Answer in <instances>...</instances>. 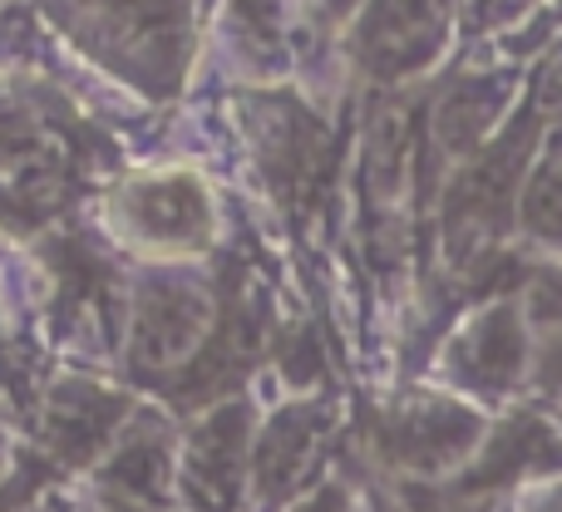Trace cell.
Instances as JSON below:
<instances>
[{
  "label": "cell",
  "mask_w": 562,
  "mask_h": 512,
  "mask_svg": "<svg viewBox=\"0 0 562 512\" xmlns=\"http://www.w3.org/2000/svg\"><path fill=\"white\" fill-rule=\"evenodd\" d=\"M286 512H356V503H350V493L340 483H316L306 498H296Z\"/></svg>",
  "instance_id": "cell-12"
},
{
  "label": "cell",
  "mask_w": 562,
  "mask_h": 512,
  "mask_svg": "<svg viewBox=\"0 0 562 512\" xmlns=\"http://www.w3.org/2000/svg\"><path fill=\"white\" fill-rule=\"evenodd\" d=\"M316 5H321V10H326V15H346V10H350V5H356V0H316Z\"/></svg>",
  "instance_id": "cell-13"
},
{
  "label": "cell",
  "mask_w": 562,
  "mask_h": 512,
  "mask_svg": "<svg viewBox=\"0 0 562 512\" xmlns=\"http://www.w3.org/2000/svg\"><path fill=\"white\" fill-rule=\"evenodd\" d=\"M524 213L538 237L562 242V158H553V163L533 178V187H528V197H524Z\"/></svg>",
  "instance_id": "cell-10"
},
{
  "label": "cell",
  "mask_w": 562,
  "mask_h": 512,
  "mask_svg": "<svg viewBox=\"0 0 562 512\" xmlns=\"http://www.w3.org/2000/svg\"><path fill=\"white\" fill-rule=\"evenodd\" d=\"M49 429H55V444L65 448H89L114 429L109 419V399L89 395V389H75V395H59L55 409H49Z\"/></svg>",
  "instance_id": "cell-8"
},
{
  "label": "cell",
  "mask_w": 562,
  "mask_h": 512,
  "mask_svg": "<svg viewBox=\"0 0 562 512\" xmlns=\"http://www.w3.org/2000/svg\"><path fill=\"white\" fill-rule=\"evenodd\" d=\"M124 223L148 242H198L207 227V203L188 178H158L124 197Z\"/></svg>",
  "instance_id": "cell-7"
},
{
  "label": "cell",
  "mask_w": 562,
  "mask_h": 512,
  "mask_svg": "<svg viewBox=\"0 0 562 512\" xmlns=\"http://www.w3.org/2000/svg\"><path fill=\"white\" fill-rule=\"evenodd\" d=\"M207 296L188 281H158L138 296L134 335H128V360L138 369H178L198 350L207 330Z\"/></svg>",
  "instance_id": "cell-5"
},
{
  "label": "cell",
  "mask_w": 562,
  "mask_h": 512,
  "mask_svg": "<svg viewBox=\"0 0 562 512\" xmlns=\"http://www.w3.org/2000/svg\"><path fill=\"white\" fill-rule=\"evenodd\" d=\"M514 512H562V474L528 483L524 493H514Z\"/></svg>",
  "instance_id": "cell-11"
},
{
  "label": "cell",
  "mask_w": 562,
  "mask_h": 512,
  "mask_svg": "<svg viewBox=\"0 0 562 512\" xmlns=\"http://www.w3.org/2000/svg\"><path fill=\"white\" fill-rule=\"evenodd\" d=\"M494 414L439 389H409L375 414V454L409 483H454L484 448Z\"/></svg>",
  "instance_id": "cell-1"
},
{
  "label": "cell",
  "mask_w": 562,
  "mask_h": 512,
  "mask_svg": "<svg viewBox=\"0 0 562 512\" xmlns=\"http://www.w3.org/2000/svg\"><path fill=\"white\" fill-rule=\"evenodd\" d=\"M445 35V0H375L366 15V59L385 75L415 69Z\"/></svg>",
  "instance_id": "cell-6"
},
{
  "label": "cell",
  "mask_w": 562,
  "mask_h": 512,
  "mask_svg": "<svg viewBox=\"0 0 562 512\" xmlns=\"http://www.w3.org/2000/svg\"><path fill=\"white\" fill-rule=\"evenodd\" d=\"M109 483H119L124 493H138L148 498L158 483H164V454H158V444L148 434H134L124 439V444L114 448V458H109Z\"/></svg>",
  "instance_id": "cell-9"
},
{
  "label": "cell",
  "mask_w": 562,
  "mask_h": 512,
  "mask_svg": "<svg viewBox=\"0 0 562 512\" xmlns=\"http://www.w3.org/2000/svg\"><path fill=\"white\" fill-rule=\"evenodd\" d=\"M439 379L449 395L479 405L484 414L508 409L524 389L538 385L533 335L518 300H494L464 316V326L439 350Z\"/></svg>",
  "instance_id": "cell-2"
},
{
  "label": "cell",
  "mask_w": 562,
  "mask_h": 512,
  "mask_svg": "<svg viewBox=\"0 0 562 512\" xmlns=\"http://www.w3.org/2000/svg\"><path fill=\"white\" fill-rule=\"evenodd\" d=\"M330 414L326 405H286L267 419V429L252 439V493L257 508H291L296 498L311 493V474H316L321 454L330 439Z\"/></svg>",
  "instance_id": "cell-3"
},
{
  "label": "cell",
  "mask_w": 562,
  "mask_h": 512,
  "mask_svg": "<svg viewBox=\"0 0 562 512\" xmlns=\"http://www.w3.org/2000/svg\"><path fill=\"white\" fill-rule=\"evenodd\" d=\"M243 483H252V434L243 409H217L198 424L183 454V488L203 512H233Z\"/></svg>",
  "instance_id": "cell-4"
}]
</instances>
